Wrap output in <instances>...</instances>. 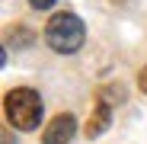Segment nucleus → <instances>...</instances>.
<instances>
[{"mask_svg": "<svg viewBox=\"0 0 147 144\" xmlns=\"http://www.w3.org/2000/svg\"><path fill=\"white\" fill-rule=\"evenodd\" d=\"M45 42L58 55H74L86 42V26H83V19L77 13H67V10L55 13L48 19V26H45Z\"/></svg>", "mask_w": 147, "mask_h": 144, "instance_id": "f257e3e1", "label": "nucleus"}, {"mask_svg": "<svg viewBox=\"0 0 147 144\" xmlns=\"http://www.w3.org/2000/svg\"><path fill=\"white\" fill-rule=\"evenodd\" d=\"M3 112L7 122L19 131H32L42 122V96L32 87H13L3 99Z\"/></svg>", "mask_w": 147, "mask_h": 144, "instance_id": "f03ea898", "label": "nucleus"}, {"mask_svg": "<svg viewBox=\"0 0 147 144\" xmlns=\"http://www.w3.org/2000/svg\"><path fill=\"white\" fill-rule=\"evenodd\" d=\"M74 131H77V118H74L70 112H61V115H55L51 122H48V128L42 131V144H70Z\"/></svg>", "mask_w": 147, "mask_h": 144, "instance_id": "7ed1b4c3", "label": "nucleus"}, {"mask_svg": "<svg viewBox=\"0 0 147 144\" xmlns=\"http://www.w3.org/2000/svg\"><path fill=\"white\" fill-rule=\"evenodd\" d=\"M109 125H112V106L99 99V103H96V109H93V115H90V122H86V138H90V141L99 138Z\"/></svg>", "mask_w": 147, "mask_h": 144, "instance_id": "20e7f679", "label": "nucleus"}, {"mask_svg": "<svg viewBox=\"0 0 147 144\" xmlns=\"http://www.w3.org/2000/svg\"><path fill=\"white\" fill-rule=\"evenodd\" d=\"M58 3V0H29V7H35V10H51Z\"/></svg>", "mask_w": 147, "mask_h": 144, "instance_id": "39448f33", "label": "nucleus"}, {"mask_svg": "<svg viewBox=\"0 0 147 144\" xmlns=\"http://www.w3.org/2000/svg\"><path fill=\"white\" fill-rule=\"evenodd\" d=\"M138 87H141V90L147 93V67H144V70H141V74H138Z\"/></svg>", "mask_w": 147, "mask_h": 144, "instance_id": "423d86ee", "label": "nucleus"}]
</instances>
